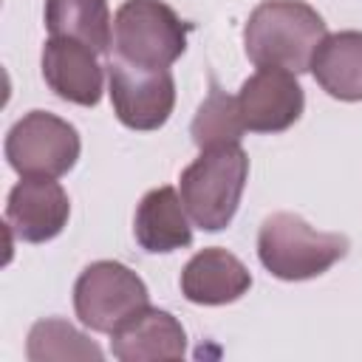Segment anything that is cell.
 Listing matches in <instances>:
<instances>
[{
  "instance_id": "cell-12",
  "label": "cell",
  "mask_w": 362,
  "mask_h": 362,
  "mask_svg": "<svg viewBox=\"0 0 362 362\" xmlns=\"http://www.w3.org/2000/svg\"><path fill=\"white\" fill-rule=\"evenodd\" d=\"M252 286L249 269L226 249H204L181 272V291L198 305H223L243 297Z\"/></svg>"
},
{
  "instance_id": "cell-6",
  "label": "cell",
  "mask_w": 362,
  "mask_h": 362,
  "mask_svg": "<svg viewBox=\"0 0 362 362\" xmlns=\"http://www.w3.org/2000/svg\"><path fill=\"white\" fill-rule=\"evenodd\" d=\"M79 147L74 124L45 110L25 113L6 136V158L20 175L59 178L76 164Z\"/></svg>"
},
{
  "instance_id": "cell-1",
  "label": "cell",
  "mask_w": 362,
  "mask_h": 362,
  "mask_svg": "<svg viewBox=\"0 0 362 362\" xmlns=\"http://www.w3.org/2000/svg\"><path fill=\"white\" fill-rule=\"evenodd\" d=\"M325 40V23L303 0H263L243 28L246 57L257 68L303 74Z\"/></svg>"
},
{
  "instance_id": "cell-8",
  "label": "cell",
  "mask_w": 362,
  "mask_h": 362,
  "mask_svg": "<svg viewBox=\"0 0 362 362\" xmlns=\"http://www.w3.org/2000/svg\"><path fill=\"white\" fill-rule=\"evenodd\" d=\"M238 99V110L246 130L255 133H280L288 130L303 116V88L297 85V74L283 68H257L243 85Z\"/></svg>"
},
{
  "instance_id": "cell-9",
  "label": "cell",
  "mask_w": 362,
  "mask_h": 362,
  "mask_svg": "<svg viewBox=\"0 0 362 362\" xmlns=\"http://www.w3.org/2000/svg\"><path fill=\"white\" fill-rule=\"evenodd\" d=\"M71 215L68 192L54 178L23 175L20 184L11 187L6 204L8 229L25 243H45L57 238Z\"/></svg>"
},
{
  "instance_id": "cell-13",
  "label": "cell",
  "mask_w": 362,
  "mask_h": 362,
  "mask_svg": "<svg viewBox=\"0 0 362 362\" xmlns=\"http://www.w3.org/2000/svg\"><path fill=\"white\" fill-rule=\"evenodd\" d=\"M136 240L147 252H173L192 243L189 215L173 187L150 189L136 209Z\"/></svg>"
},
{
  "instance_id": "cell-5",
  "label": "cell",
  "mask_w": 362,
  "mask_h": 362,
  "mask_svg": "<svg viewBox=\"0 0 362 362\" xmlns=\"http://www.w3.org/2000/svg\"><path fill=\"white\" fill-rule=\"evenodd\" d=\"M147 305L150 294L144 280L116 260L90 263L74 286V308L79 322L99 334H113Z\"/></svg>"
},
{
  "instance_id": "cell-11",
  "label": "cell",
  "mask_w": 362,
  "mask_h": 362,
  "mask_svg": "<svg viewBox=\"0 0 362 362\" xmlns=\"http://www.w3.org/2000/svg\"><path fill=\"white\" fill-rule=\"evenodd\" d=\"M110 351L122 362H175L187 351V334L170 311L147 305L110 334Z\"/></svg>"
},
{
  "instance_id": "cell-3",
  "label": "cell",
  "mask_w": 362,
  "mask_h": 362,
  "mask_svg": "<svg viewBox=\"0 0 362 362\" xmlns=\"http://www.w3.org/2000/svg\"><path fill=\"white\" fill-rule=\"evenodd\" d=\"M348 255V238L320 232L294 212H274L260 223L257 257L280 280H308Z\"/></svg>"
},
{
  "instance_id": "cell-10",
  "label": "cell",
  "mask_w": 362,
  "mask_h": 362,
  "mask_svg": "<svg viewBox=\"0 0 362 362\" xmlns=\"http://www.w3.org/2000/svg\"><path fill=\"white\" fill-rule=\"evenodd\" d=\"M42 76L65 102L93 107L102 99V65L85 42L51 37L42 48Z\"/></svg>"
},
{
  "instance_id": "cell-4",
  "label": "cell",
  "mask_w": 362,
  "mask_h": 362,
  "mask_svg": "<svg viewBox=\"0 0 362 362\" xmlns=\"http://www.w3.org/2000/svg\"><path fill=\"white\" fill-rule=\"evenodd\" d=\"M187 48V25L161 0H124L113 17V57L170 68Z\"/></svg>"
},
{
  "instance_id": "cell-17",
  "label": "cell",
  "mask_w": 362,
  "mask_h": 362,
  "mask_svg": "<svg viewBox=\"0 0 362 362\" xmlns=\"http://www.w3.org/2000/svg\"><path fill=\"white\" fill-rule=\"evenodd\" d=\"M243 130L246 127L238 110V99L221 90H212L192 119V141L201 150L221 147V144H238Z\"/></svg>"
},
{
  "instance_id": "cell-16",
  "label": "cell",
  "mask_w": 362,
  "mask_h": 362,
  "mask_svg": "<svg viewBox=\"0 0 362 362\" xmlns=\"http://www.w3.org/2000/svg\"><path fill=\"white\" fill-rule=\"evenodd\" d=\"M25 354L31 362H48V359H102V351L96 342H90L82 331H76L71 322L48 317L31 325Z\"/></svg>"
},
{
  "instance_id": "cell-2",
  "label": "cell",
  "mask_w": 362,
  "mask_h": 362,
  "mask_svg": "<svg viewBox=\"0 0 362 362\" xmlns=\"http://www.w3.org/2000/svg\"><path fill=\"white\" fill-rule=\"evenodd\" d=\"M249 178V158L240 144H221L201 150V156L181 173L178 192L189 221L206 232L229 226L238 212Z\"/></svg>"
},
{
  "instance_id": "cell-15",
  "label": "cell",
  "mask_w": 362,
  "mask_h": 362,
  "mask_svg": "<svg viewBox=\"0 0 362 362\" xmlns=\"http://www.w3.org/2000/svg\"><path fill=\"white\" fill-rule=\"evenodd\" d=\"M45 28L51 37H68L105 54L110 48L107 0H45Z\"/></svg>"
},
{
  "instance_id": "cell-7",
  "label": "cell",
  "mask_w": 362,
  "mask_h": 362,
  "mask_svg": "<svg viewBox=\"0 0 362 362\" xmlns=\"http://www.w3.org/2000/svg\"><path fill=\"white\" fill-rule=\"evenodd\" d=\"M110 102L119 122L130 130L161 127L175 105V82L170 68H141L110 57Z\"/></svg>"
},
{
  "instance_id": "cell-14",
  "label": "cell",
  "mask_w": 362,
  "mask_h": 362,
  "mask_svg": "<svg viewBox=\"0 0 362 362\" xmlns=\"http://www.w3.org/2000/svg\"><path fill=\"white\" fill-rule=\"evenodd\" d=\"M308 71L328 96L362 102V31L325 34Z\"/></svg>"
}]
</instances>
